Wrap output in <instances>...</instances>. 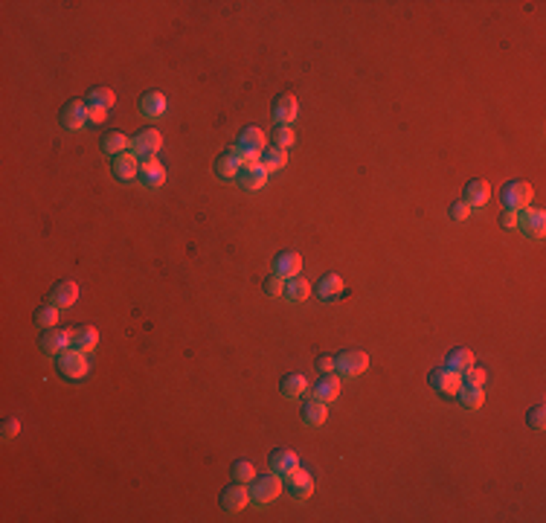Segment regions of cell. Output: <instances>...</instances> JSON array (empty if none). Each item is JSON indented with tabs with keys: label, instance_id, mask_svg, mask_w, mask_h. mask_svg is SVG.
I'll list each match as a JSON object with an SVG mask.
<instances>
[{
	"label": "cell",
	"instance_id": "6da1fadb",
	"mask_svg": "<svg viewBox=\"0 0 546 523\" xmlns=\"http://www.w3.org/2000/svg\"><path fill=\"white\" fill-rule=\"evenodd\" d=\"M279 494H282V477L279 474H264V477H253V485H250V500L256 506H271Z\"/></svg>",
	"mask_w": 546,
	"mask_h": 523
},
{
	"label": "cell",
	"instance_id": "7a4b0ae2",
	"mask_svg": "<svg viewBox=\"0 0 546 523\" xmlns=\"http://www.w3.org/2000/svg\"><path fill=\"white\" fill-rule=\"evenodd\" d=\"M56 364H58V372L67 381H81L88 375V357H85V352H79L76 346L73 349H64L56 357Z\"/></svg>",
	"mask_w": 546,
	"mask_h": 523
},
{
	"label": "cell",
	"instance_id": "3957f363",
	"mask_svg": "<svg viewBox=\"0 0 546 523\" xmlns=\"http://www.w3.org/2000/svg\"><path fill=\"white\" fill-rule=\"evenodd\" d=\"M532 186H529L526 181H508L506 186H503V192H500V198H503V207L506 209H515V212H523L529 204H532Z\"/></svg>",
	"mask_w": 546,
	"mask_h": 523
},
{
	"label": "cell",
	"instance_id": "277c9868",
	"mask_svg": "<svg viewBox=\"0 0 546 523\" xmlns=\"http://www.w3.org/2000/svg\"><path fill=\"white\" fill-rule=\"evenodd\" d=\"M335 369L343 375V378H358L369 369V355L360 352V349H352V352H343L340 357H335Z\"/></svg>",
	"mask_w": 546,
	"mask_h": 523
},
{
	"label": "cell",
	"instance_id": "5b68a950",
	"mask_svg": "<svg viewBox=\"0 0 546 523\" xmlns=\"http://www.w3.org/2000/svg\"><path fill=\"white\" fill-rule=\"evenodd\" d=\"M160 145H163V134L157 128H145V131H140V134L131 140V149H134V154L137 157H154L157 152H160Z\"/></svg>",
	"mask_w": 546,
	"mask_h": 523
},
{
	"label": "cell",
	"instance_id": "8992f818",
	"mask_svg": "<svg viewBox=\"0 0 546 523\" xmlns=\"http://www.w3.org/2000/svg\"><path fill=\"white\" fill-rule=\"evenodd\" d=\"M517 227H523L526 236H532L535 241H540L543 233H546V212H543V209H535V207H526V209L520 212Z\"/></svg>",
	"mask_w": 546,
	"mask_h": 523
},
{
	"label": "cell",
	"instance_id": "52a82bcc",
	"mask_svg": "<svg viewBox=\"0 0 546 523\" xmlns=\"http://www.w3.org/2000/svg\"><path fill=\"white\" fill-rule=\"evenodd\" d=\"M430 387L439 389V392H444V396H456L459 387H462V372H453V369H448V367L430 372Z\"/></svg>",
	"mask_w": 546,
	"mask_h": 523
},
{
	"label": "cell",
	"instance_id": "ba28073f",
	"mask_svg": "<svg viewBox=\"0 0 546 523\" xmlns=\"http://www.w3.org/2000/svg\"><path fill=\"white\" fill-rule=\"evenodd\" d=\"M285 480H288V488H291V494L296 500H308L314 494V480H311V474L305 468L296 465L291 474H285Z\"/></svg>",
	"mask_w": 546,
	"mask_h": 523
},
{
	"label": "cell",
	"instance_id": "9c48e42d",
	"mask_svg": "<svg viewBox=\"0 0 546 523\" xmlns=\"http://www.w3.org/2000/svg\"><path fill=\"white\" fill-rule=\"evenodd\" d=\"M247 503H250V488H244V483L227 485L221 492V509L224 512H241Z\"/></svg>",
	"mask_w": 546,
	"mask_h": 523
},
{
	"label": "cell",
	"instance_id": "30bf717a",
	"mask_svg": "<svg viewBox=\"0 0 546 523\" xmlns=\"http://www.w3.org/2000/svg\"><path fill=\"white\" fill-rule=\"evenodd\" d=\"M140 181L148 189H160L163 184H166V169H163V163L157 157H145L140 163Z\"/></svg>",
	"mask_w": 546,
	"mask_h": 523
},
{
	"label": "cell",
	"instance_id": "8fae6325",
	"mask_svg": "<svg viewBox=\"0 0 546 523\" xmlns=\"http://www.w3.org/2000/svg\"><path fill=\"white\" fill-rule=\"evenodd\" d=\"M303 271V256L296 250H282L273 259V273L282 276V280H291V276H300Z\"/></svg>",
	"mask_w": 546,
	"mask_h": 523
},
{
	"label": "cell",
	"instance_id": "7c38bea8",
	"mask_svg": "<svg viewBox=\"0 0 546 523\" xmlns=\"http://www.w3.org/2000/svg\"><path fill=\"white\" fill-rule=\"evenodd\" d=\"M61 125L67 128V131H79V128H85L88 125V105L85 102H67L61 108Z\"/></svg>",
	"mask_w": 546,
	"mask_h": 523
},
{
	"label": "cell",
	"instance_id": "4fadbf2b",
	"mask_svg": "<svg viewBox=\"0 0 546 523\" xmlns=\"http://www.w3.org/2000/svg\"><path fill=\"white\" fill-rule=\"evenodd\" d=\"M113 175H117V181H134L140 177V160L134 152H125L120 157H113Z\"/></svg>",
	"mask_w": 546,
	"mask_h": 523
},
{
	"label": "cell",
	"instance_id": "5bb4252c",
	"mask_svg": "<svg viewBox=\"0 0 546 523\" xmlns=\"http://www.w3.org/2000/svg\"><path fill=\"white\" fill-rule=\"evenodd\" d=\"M241 169H244V163H241V157L236 154V149L224 152L218 160H215V175H218L221 181H233V177H239Z\"/></svg>",
	"mask_w": 546,
	"mask_h": 523
},
{
	"label": "cell",
	"instance_id": "9a60e30c",
	"mask_svg": "<svg viewBox=\"0 0 546 523\" xmlns=\"http://www.w3.org/2000/svg\"><path fill=\"white\" fill-rule=\"evenodd\" d=\"M70 343H73L70 329H64V332H44V337H41V352L58 357L64 349H70Z\"/></svg>",
	"mask_w": 546,
	"mask_h": 523
},
{
	"label": "cell",
	"instance_id": "2e32d148",
	"mask_svg": "<svg viewBox=\"0 0 546 523\" xmlns=\"http://www.w3.org/2000/svg\"><path fill=\"white\" fill-rule=\"evenodd\" d=\"M296 113H300V102H296V96H291V93L279 96L273 102V120L279 125H291L296 120Z\"/></svg>",
	"mask_w": 546,
	"mask_h": 523
},
{
	"label": "cell",
	"instance_id": "e0dca14e",
	"mask_svg": "<svg viewBox=\"0 0 546 523\" xmlns=\"http://www.w3.org/2000/svg\"><path fill=\"white\" fill-rule=\"evenodd\" d=\"M236 181L241 184V189L256 192V189H262L264 184H268V172L262 169V163H253V166H244V169L239 172Z\"/></svg>",
	"mask_w": 546,
	"mask_h": 523
},
{
	"label": "cell",
	"instance_id": "ac0fdd59",
	"mask_svg": "<svg viewBox=\"0 0 546 523\" xmlns=\"http://www.w3.org/2000/svg\"><path fill=\"white\" fill-rule=\"evenodd\" d=\"M76 300H79V285L73 280L58 282L53 288V297H49V303L58 305V308H70V305H76Z\"/></svg>",
	"mask_w": 546,
	"mask_h": 523
},
{
	"label": "cell",
	"instance_id": "d6986e66",
	"mask_svg": "<svg viewBox=\"0 0 546 523\" xmlns=\"http://www.w3.org/2000/svg\"><path fill=\"white\" fill-rule=\"evenodd\" d=\"M337 392H340V378H337V375H335V372L320 375L317 387H314V399H320L323 404H328V401L337 399Z\"/></svg>",
	"mask_w": 546,
	"mask_h": 523
},
{
	"label": "cell",
	"instance_id": "ffe728a7",
	"mask_svg": "<svg viewBox=\"0 0 546 523\" xmlns=\"http://www.w3.org/2000/svg\"><path fill=\"white\" fill-rule=\"evenodd\" d=\"M140 113H143V117H148V120L163 117V113H166V96H163L160 90L145 93L140 99Z\"/></svg>",
	"mask_w": 546,
	"mask_h": 523
},
{
	"label": "cell",
	"instance_id": "44dd1931",
	"mask_svg": "<svg viewBox=\"0 0 546 523\" xmlns=\"http://www.w3.org/2000/svg\"><path fill=\"white\" fill-rule=\"evenodd\" d=\"M300 416H303V424H308V428H320V424H326L328 410H326V404L320 399H311V401L303 404Z\"/></svg>",
	"mask_w": 546,
	"mask_h": 523
},
{
	"label": "cell",
	"instance_id": "7402d4cb",
	"mask_svg": "<svg viewBox=\"0 0 546 523\" xmlns=\"http://www.w3.org/2000/svg\"><path fill=\"white\" fill-rule=\"evenodd\" d=\"M268 465H271V471H273V474H279V477H285V474H291L296 465H300V460H296V453H294V451H273V453H271V460H268Z\"/></svg>",
	"mask_w": 546,
	"mask_h": 523
},
{
	"label": "cell",
	"instance_id": "603a6c76",
	"mask_svg": "<svg viewBox=\"0 0 546 523\" xmlns=\"http://www.w3.org/2000/svg\"><path fill=\"white\" fill-rule=\"evenodd\" d=\"M70 337H73V346L79 352H93L96 343H99V332L93 329V325H81V329H70Z\"/></svg>",
	"mask_w": 546,
	"mask_h": 523
},
{
	"label": "cell",
	"instance_id": "cb8c5ba5",
	"mask_svg": "<svg viewBox=\"0 0 546 523\" xmlns=\"http://www.w3.org/2000/svg\"><path fill=\"white\" fill-rule=\"evenodd\" d=\"M488 198H491V186H488V181H471V184L465 186V204H468V207H485Z\"/></svg>",
	"mask_w": 546,
	"mask_h": 523
},
{
	"label": "cell",
	"instance_id": "d4e9b609",
	"mask_svg": "<svg viewBox=\"0 0 546 523\" xmlns=\"http://www.w3.org/2000/svg\"><path fill=\"white\" fill-rule=\"evenodd\" d=\"M259 163H262V169L268 172V175H271V172H282L285 163H288V152H285V149H276V145H273V149H264V152H262Z\"/></svg>",
	"mask_w": 546,
	"mask_h": 523
},
{
	"label": "cell",
	"instance_id": "484cf974",
	"mask_svg": "<svg viewBox=\"0 0 546 523\" xmlns=\"http://www.w3.org/2000/svg\"><path fill=\"white\" fill-rule=\"evenodd\" d=\"M128 145H131V140L122 134V131H111V134L102 137V152H105V154H113V157L125 154Z\"/></svg>",
	"mask_w": 546,
	"mask_h": 523
},
{
	"label": "cell",
	"instance_id": "4316f807",
	"mask_svg": "<svg viewBox=\"0 0 546 523\" xmlns=\"http://www.w3.org/2000/svg\"><path fill=\"white\" fill-rule=\"evenodd\" d=\"M456 396H459V404L465 407V410H476V407H483V401H485L483 387H468V384H462Z\"/></svg>",
	"mask_w": 546,
	"mask_h": 523
},
{
	"label": "cell",
	"instance_id": "83f0119b",
	"mask_svg": "<svg viewBox=\"0 0 546 523\" xmlns=\"http://www.w3.org/2000/svg\"><path fill=\"white\" fill-rule=\"evenodd\" d=\"M308 293H311V282L303 280V276H291V280H285V297H288L291 303H303V300H308Z\"/></svg>",
	"mask_w": 546,
	"mask_h": 523
},
{
	"label": "cell",
	"instance_id": "f1b7e54d",
	"mask_svg": "<svg viewBox=\"0 0 546 523\" xmlns=\"http://www.w3.org/2000/svg\"><path fill=\"white\" fill-rule=\"evenodd\" d=\"M308 392V381L305 375H285L282 378V396L285 399H300Z\"/></svg>",
	"mask_w": 546,
	"mask_h": 523
},
{
	"label": "cell",
	"instance_id": "f546056e",
	"mask_svg": "<svg viewBox=\"0 0 546 523\" xmlns=\"http://www.w3.org/2000/svg\"><path fill=\"white\" fill-rule=\"evenodd\" d=\"M320 297L323 300H332V297H337V293H343V280L337 273H326V276H320Z\"/></svg>",
	"mask_w": 546,
	"mask_h": 523
},
{
	"label": "cell",
	"instance_id": "4dcf8cb0",
	"mask_svg": "<svg viewBox=\"0 0 546 523\" xmlns=\"http://www.w3.org/2000/svg\"><path fill=\"white\" fill-rule=\"evenodd\" d=\"M468 367H474V352L471 349H453L448 355V369L453 372H465Z\"/></svg>",
	"mask_w": 546,
	"mask_h": 523
},
{
	"label": "cell",
	"instance_id": "1f68e13d",
	"mask_svg": "<svg viewBox=\"0 0 546 523\" xmlns=\"http://www.w3.org/2000/svg\"><path fill=\"white\" fill-rule=\"evenodd\" d=\"M56 323H58V305L47 303V305H41L35 312V325H38V329H53Z\"/></svg>",
	"mask_w": 546,
	"mask_h": 523
},
{
	"label": "cell",
	"instance_id": "d6a6232c",
	"mask_svg": "<svg viewBox=\"0 0 546 523\" xmlns=\"http://www.w3.org/2000/svg\"><path fill=\"white\" fill-rule=\"evenodd\" d=\"M88 102L90 105H99V108H113V102H117V93H113L111 88H93L90 93H88Z\"/></svg>",
	"mask_w": 546,
	"mask_h": 523
},
{
	"label": "cell",
	"instance_id": "836d02e7",
	"mask_svg": "<svg viewBox=\"0 0 546 523\" xmlns=\"http://www.w3.org/2000/svg\"><path fill=\"white\" fill-rule=\"evenodd\" d=\"M296 143V134H294V128L291 125H279L276 131H273V145L276 149H291V145Z\"/></svg>",
	"mask_w": 546,
	"mask_h": 523
},
{
	"label": "cell",
	"instance_id": "e575fe53",
	"mask_svg": "<svg viewBox=\"0 0 546 523\" xmlns=\"http://www.w3.org/2000/svg\"><path fill=\"white\" fill-rule=\"evenodd\" d=\"M233 477H236V483H253V477H256L253 462L236 460V462H233Z\"/></svg>",
	"mask_w": 546,
	"mask_h": 523
},
{
	"label": "cell",
	"instance_id": "d590c367",
	"mask_svg": "<svg viewBox=\"0 0 546 523\" xmlns=\"http://www.w3.org/2000/svg\"><path fill=\"white\" fill-rule=\"evenodd\" d=\"M264 293H268V297H279V293H285V280L282 276H268V280H264Z\"/></svg>",
	"mask_w": 546,
	"mask_h": 523
},
{
	"label": "cell",
	"instance_id": "8d00e7d4",
	"mask_svg": "<svg viewBox=\"0 0 546 523\" xmlns=\"http://www.w3.org/2000/svg\"><path fill=\"white\" fill-rule=\"evenodd\" d=\"M462 375H465V378H462V384H468V387H485V369H474V367H468Z\"/></svg>",
	"mask_w": 546,
	"mask_h": 523
},
{
	"label": "cell",
	"instance_id": "74e56055",
	"mask_svg": "<svg viewBox=\"0 0 546 523\" xmlns=\"http://www.w3.org/2000/svg\"><path fill=\"white\" fill-rule=\"evenodd\" d=\"M529 424H532L535 431H543V424H546V407L543 404H538V407H532V410H529Z\"/></svg>",
	"mask_w": 546,
	"mask_h": 523
},
{
	"label": "cell",
	"instance_id": "f35d334b",
	"mask_svg": "<svg viewBox=\"0 0 546 523\" xmlns=\"http://www.w3.org/2000/svg\"><path fill=\"white\" fill-rule=\"evenodd\" d=\"M451 218H453V221H468V218H471V207H468L465 201L451 204Z\"/></svg>",
	"mask_w": 546,
	"mask_h": 523
},
{
	"label": "cell",
	"instance_id": "ab89813d",
	"mask_svg": "<svg viewBox=\"0 0 546 523\" xmlns=\"http://www.w3.org/2000/svg\"><path fill=\"white\" fill-rule=\"evenodd\" d=\"M105 117H108V108H99V105H90V102H88V122H90V125L105 122Z\"/></svg>",
	"mask_w": 546,
	"mask_h": 523
},
{
	"label": "cell",
	"instance_id": "60d3db41",
	"mask_svg": "<svg viewBox=\"0 0 546 523\" xmlns=\"http://www.w3.org/2000/svg\"><path fill=\"white\" fill-rule=\"evenodd\" d=\"M18 433H21V421L18 419H6L3 421V442H12Z\"/></svg>",
	"mask_w": 546,
	"mask_h": 523
},
{
	"label": "cell",
	"instance_id": "b9f144b4",
	"mask_svg": "<svg viewBox=\"0 0 546 523\" xmlns=\"http://www.w3.org/2000/svg\"><path fill=\"white\" fill-rule=\"evenodd\" d=\"M517 221H520V212H515V209H503L500 224L506 227V230H515V227H517Z\"/></svg>",
	"mask_w": 546,
	"mask_h": 523
},
{
	"label": "cell",
	"instance_id": "7bdbcfd3",
	"mask_svg": "<svg viewBox=\"0 0 546 523\" xmlns=\"http://www.w3.org/2000/svg\"><path fill=\"white\" fill-rule=\"evenodd\" d=\"M314 367H317V372L326 375V372L335 369V357H326V355H323V357H317V364H314Z\"/></svg>",
	"mask_w": 546,
	"mask_h": 523
}]
</instances>
